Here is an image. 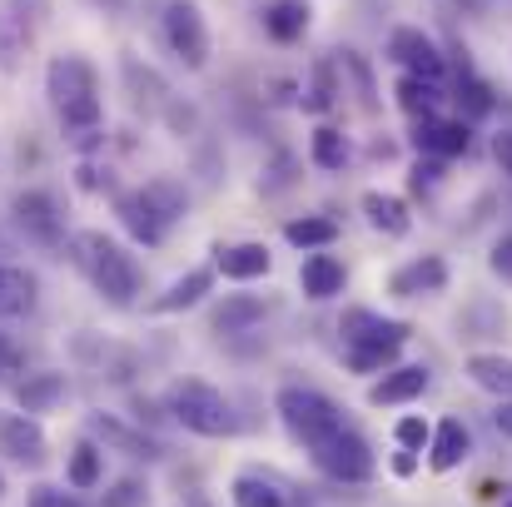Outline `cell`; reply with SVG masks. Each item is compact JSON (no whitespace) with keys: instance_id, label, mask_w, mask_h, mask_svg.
<instances>
[{"instance_id":"cell-11","label":"cell","mask_w":512,"mask_h":507,"mask_svg":"<svg viewBox=\"0 0 512 507\" xmlns=\"http://www.w3.org/2000/svg\"><path fill=\"white\" fill-rule=\"evenodd\" d=\"M10 214H15V224H20L30 239H40V244H55V239H60V209H55V199H50L45 189L15 194Z\"/></svg>"},{"instance_id":"cell-34","label":"cell","mask_w":512,"mask_h":507,"mask_svg":"<svg viewBox=\"0 0 512 507\" xmlns=\"http://www.w3.org/2000/svg\"><path fill=\"white\" fill-rule=\"evenodd\" d=\"M458 100H463L473 115H488V110H493V95H488V85H483V80H473V75H463V85H458Z\"/></svg>"},{"instance_id":"cell-37","label":"cell","mask_w":512,"mask_h":507,"mask_svg":"<svg viewBox=\"0 0 512 507\" xmlns=\"http://www.w3.org/2000/svg\"><path fill=\"white\" fill-rule=\"evenodd\" d=\"M438 174H443V169L433 165V160H418V165H413V184H418V189H433Z\"/></svg>"},{"instance_id":"cell-16","label":"cell","mask_w":512,"mask_h":507,"mask_svg":"<svg viewBox=\"0 0 512 507\" xmlns=\"http://www.w3.org/2000/svg\"><path fill=\"white\" fill-rule=\"evenodd\" d=\"M468 453H473V433L463 428V418H443L428 433V468L433 473H453Z\"/></svg>"},{"instance_id":"cell-4","label":"cell","mask_w":512,"mask_h":507,"mask_svg":"<svg viewBox=\"0 0 512 507\" xmlns=\"http://www.w3.org/2000/svg\"><path fill=\"white\" fill-rule=\"evenodd\" d=\"M170 413L199 438H234L239 433V418L229 408V398L204 383V378H179L170 388Z\"/></svg>"},{"instance_id":"cell-10","label":"cell","mask_w":512,"mask_h":507,"mask_svg":"<svg viewBox=\"0 0 512 507\" xmlns=\"http://www.w3.org/2000/svg\"><path fill=\"white\" fill-rule=\"evenodd\" d=\"M468 125L463 120H438V115H423L418 125H413V145H418V155H433V160H453V155H463L468 150Z\"/></svg>"},{"instance_id":"cell-32","label":"cell","mask_w":512,"mask_h":507,"mask_svg":"<svg viewBox=\"0 0 512 507\" xmlns=\"http://www.w3.org/2000/svg\"><path fill=\"white\" fill-rule=\"evenodd\" d=\"M329 105H334V70L319 65V70H314V85L304 90V110L319 115V110H329Z\"/></svg>"},{"instance_id":"cell-12","label":"cell","mask_w":512,"mask_h":507,"mask_svg":"<svg viewBox=\"0 0 512 507\" xmlns=\"http://www.w3.org/2000/svg\"><path fill=\"white\" fill-rule=\"evenodd\" d=\"M90 433H95L105 448L125 453V458H145V463L165 458L160 438H150V433H135V428H125V423H120V418H110V413H95V418H90Z\"/></svg>"},{"instance_id":"cell-23","label":"cell","mask_w":512,"mask_h":507,"mask_svg":"<svg viewBox=\"0 0 512 507\" xmlns=\"http://www.w3.org/2000/svg\"><path fill=\"white\" fill-rule=\"evenodd\" d=\"M468 378H473L483 393L512 398V358L508 353H473V358H468Z\"/></svg>"},{"instance_id":"cell-1","label":"cell","mask_w":512,"mask_h":507,"mask_svg":"<svg viewBox=\"0 0 512 507\" xmlns=\"http://www.w3.org/2000/svg\"><path fill=\"white\" fill-rule=\"evenodd\" d=\"M45 95H50L60 125L75 130L80 140L100 130V115H105V110H100V75H95L90 60H80V55L50 60V70H45Z\"/></svg>"},{"instance_id":"cell-21","label":"cell","mask_w":512,"mask_h":507,"mask_svg":"<svg viewBox=\"0 0 512 507\" xmlns=\"http://www.w3.org/2000/svg\"><path fill=\"white\" fill-rule=\"evenodd\" d=\"M264 314H269L264 299H254V294H234V299H224V304L214 309V334H249Z\"/></svg>"},{"instance_id":"cell-6","label":"cell","mask_w":512,"mask_h":507,"mask_svg":"<svg viewBox=\"0 0 512 507\" xmlns=\"http://www.w3.org/2000/svg\"><path fill=\"white\" fill-rule=\"evenodd\" d=\"M274 408H279L284 428H289L304 448L319 443V438H329L334 428H343V413L334 408V398H324V393H314V388H279Z\"/></svg>"},{"instance_id":"cell-18","label":"cell","mask_w":512,"mask_h":507,"mask_svg":"<svg viewBox=\"0 0 512 507\" xmlns=\"http://www.w3.org/2000/svg\"><path fill=\"white\" fill-rule=\"evenodd\" d=\"M363 214H368V224L378 229V234H388V239H398V234H408V204L398 199V194H383V189H368L363 194Z\"/></svg>"},{"instance_id":"cell-9","label":"cell","mask_w":512,"mask_h":507,"mask_svg":"<svg viewBox=\"0 0 512 507\" xmlns=\"http://www.w3.org/2000/svg\"><path fill=\"white\" fill-rule=\"evenodd\" d=\"M0 453L15 458L20 468H40L45 463V433L35 418L25 413H0Z\"/></svg>"},{"instance_id":"cell-28","label":"cell","mask_w":512,"mask_h":507,"mask_svg":"<svg viewBox=\"0 0 512 507\" xmlns=\"http://www.w3.org/2000/svg\"><path fill=\"white\" fill-rule=\"evenodd\" d=\"M393 95H398V105H403L413 120H423V115H438V100H443V90H438L433 80H418V75H403Z\"/></svg>"},{"instance_id":"cell-38","label":"cell","mask_w":512,"mask_h":507,"mask_svg":"<svg viewBox=\"0 0 512 507\" xmlns=\"http://www.w3.org/2000/svg\"><path fill=\"white\" fill-rule=\"evenodd\" d=\"M140 498H145V488H140V483H120V488H115V498H110V507H135Z\"/></svg>"},{"instance_id":"cell-24","label":"cell","mask_w":512,"mask_h":507,"mask_svg":"<svg viewBox=\"0 0 512 507\" xmlns=\"http://www.w3.org/2000/svg\"><path fill=\"white\" fill-rule=\"evenodd\" d=\"M264 30H269L279 45L299 40V35L309 30V5H304V0H274V5L264 10Z\"/></svg>"},{"instance_id":"cell-3","label":"cell","mask_w":512,"mask_h":507,"mask_svg":"<svg viewBox=\"0 0 512 507\" xmlns=\"http://www.w3.org/2000/svg\"><path fill=\"white\" fill-rule=\"evenodd\" d=\"M343 334V353H348V368L353 373H378L398 358V348L413 338V329L403 319H383L373 309H348L339 324Z\"/></svg>"},{"instance_id":"cell-7","label":"cell","mask_w":512,"mask_h":507,"mask_svg":"<svg viewBox=\"0 0 512 507\" xmlns=\"http://www.w3.org/2000/svg\"><path fill=\"white\" fill-rule=\"evenodd\" d=\"M165 40L189 70L209 65V30H204V15H199L194 0H170L165 5Z\"/></svg>"},{"instance_id":"cell-19","label":"cell","mask_w":512,"mask_h":507,"mask_svg":"<svg viewBox=\"0 0 512 507\" xmlns=\"http://www.w3.org/2000/svg\"><path fill=\"white\" fill-rule=\"evenodd\" d=\"M343 264L334 259V254H309L304 259V269H299V284H304V294L309 299H334V294H343Z\"/></svg>"},{"instance_id":"cell-8","label":"cell","mask_w":512,"mask_h":507,"mask_svg":"<svg viewBox=\"0 0 512 507\" xmlns=\"http://www.w3.org/2000/svg\"><path fill=\"white\" fill-rule=\"evenodd\" d=\"M388 55H393L408 75H418V80H433V85L443 80V55H438V45H433L423 30H408V25L393 30V35H388Z\"/></svg>"},{"instance_id":"cell-14","label":"cell","mask_w":512,"mask_h":507,"mask_svg":"<svg viewBox=\"0 0 512 507\" xmlns=\"http://www.w3.org/2000/svg\"><path fill=\"white\" fill-rule=\"evenodd\" d=\"M443 284H448V264H443L438 254H423V259L403 264V269L388 279V294H398V299H423V294H438Z\"/></svg>"},{"instance_id":"cell-42","label":"cell","mask_w":512,"mask_h":507,"mask_svg":"<svg viewBox=\"0 0 512 507\" xmlns=\"http://www.w3.org/2000/svg\"><path fill=\"white\" fill-rule=\"evenodd\" d=\"M0 493H5V483H0Z\"/></svg>"},{"instance_id":"cell-17","label":"cell","mask_w":512,"mask_h":507,"mask_svg":"<svg viewBox=\"0 0 512 507\" xmlns=\"http://www.w3.org/2000/svg\"><path fill=\"white\" fill-rule=\"evenodd\" d=\"M214 264H219V274L224 279H264L269 269H274V254L264 249V244H219L214 249Z\"/></svg>"},{"instance_id":"cell-13","label":"cell","mask_w":512,"mask_h":507,"mask_svg":"<svg viewBox=\"0 0 512 507\" xmlns=\"http://www.w3.org/2000/svg\"><path fill=\"white\" fill-rule=\"evenodd\" d=\"M115 214H120V224L130 229V239H135V244H150V249H155V244L165 239V229H170V224L155 214V204L145 199V189L120 194V199H115Z\"/></svg>"},{"instance_id":"cell-36","label":"cell","mask_w":512,"mask_h":507,"mask_svg":"<svg viewBox=\"0 0 512 507\" xmlns=\"http://www.w3.org/2000/svg\"><path fill=\"white\" fill-rule=\"evenodd\" d=\"M493 160L503 165V174H512V130H503V135H493Z\"/></svg>"},{"instance_id":"cell-33","label":"cell","mask_w":512,"mask_h":507,"mask_svg":"<svg viewBox=\"0 0 512 507\" xmlns=\"http://www.w3.org/2000/svg\"><path fill=\"white\" fill-rule=\"evenodd\" d=\"M428 423L423 418H398V428H393V438H398V448L403 453H423V443H428Z\"/></svg>"},{"instance_id":"cell-2","label":"cell","mask_w":512,"mask_h":507,"mask_svg":"<svg viewBox=\"0 0 512 507\" xmlns=\"http://www.w3.org/2000/svg\"><path fill=\"white\" fill-rule=\"evenodd\" d=\"M70 249H75V264H80V274L95 284L100 299H110L115 309L135 304V294H140V269H135V259H130L110 234L80 229V234L70 239Z\"/></svg>"},{"instance_id":"cell-26","label":"cell","mask_w":512,"mask_h":507,"mask_svg":"<svg viewBox=\"0 0 512 507\" xmlns=\"http://www.w3.org/2000/svg\"><path fill=\"white\" fill-rule=\"evenodd\" d=\"M15 398H20L25 413H45V408H55V403L65 398V373H30V378L15 388Z\"/></svg>"},{"instance_id":"cell-15","label":"cell","mask_w":512,"mask_h":507,"mask_svg":"<svg viewBox=\"0 0 512 507\" xmlns=\"http://www.w3.org/2000/svg\"><path fill=\"white\" fill-rule=\"evenodd\" d=\"M418 393H428V368L423 363H403V368H388L368 388V403L373 408H393V403H413Z\"/></svg>"},{"instance_id":"cell-31","label":"cell","mask_w":512,"mask_h":507,"mask_svg":"<svg viewBox=\"0 0 512 507\" xmlns=\"http://www.w3.org/2000/svg\"><path fill=\"white\" fill-rule=\"evenodd\" d=\"M314 165L319 169H343L348 165V140H343L339 130L324 125V130L314 135Z\"/></svg>"},{"instance_id":"cell-41","label":"cell","mask_w":512,"mask_h":507,"mask_svg":"<svg viewBox=\"0 0 512 507\" xmlns=\"http://www.w3.org/2000/svg\"><path fill=\"white\" fill-rule=\"evenodd\" d=\"M70 507H80V503H75V498H70Z\"/></svg>"},{"instance_id":"cell-30","label":"cell","mask_w":512,"mask_h":507,"mask_svg":"<svg viewBox=\"0 0 512 507\" xmlns=\"http://www.w3.org/2000/svg\"><path fill=\"white\" fill-rule=\"evenodd\" d=\"M145 199L155 204V214H160L165 224L184 219V204H189V199H184V189L170 184V179H150V184H145Z\"/></svg>"},{"instance_id":"cell-25","label":"cell","mask_w":512,"mask_h":507,"mask_svg":"<svg viewBox=\"0 0 512 507\" xmlns=\"http://www.w3.org/2000/svg\"><path fill=\"white\" fill-rule=\"evenodd\" d=\"M229 498H234V507H289L284 488L274 478H259V473H239L229 483Z\"/></svg>"},{"instance_id":"cell-27","label":"cell","mask_w":512,"mask_h":507,"mask_svg":"<svg viewBox=\"0 0 512 507\" xmlns=\"http://www.w3.org/2000/svg\"><path fill=\"white\" fill-rule=\"evenodd\" d=\"M284 239H289L294 249H329V244L339 239V224L324 219V214H304V219H289V224H284Z\"/></svg>"},{"instance_id":"cell-40","label":"cell","mask_w":512,"mask_h":507,"mask_svg":"<svg viewBox=\"0 0 512 507\" xmlns=\"http://www.w3.org/2000/svg\"><path fill=\"white\" fill-rule=\"evenodd\" d=\"M10 368H15V343L0 334V373H10Z\"/></svg>"},{"instance_id":"cell-35","label":"cell","mask_w":512,"mask_h":507,"mask_svg":"<svg viewBox=\"0 0 512 507\" xmlns=\"http://www.w3.org/2000/svg\"><path fill=\"white\" fill-rule=\"evenodd\" d=\"M488 264H493V274H498V279H508L512 284V234H503V239L493 244V259H488Z\"/></svg>"},{"instance_id":"cell-29","label":"cell","mask_w":512,"mask_h":507,"mask_svg":"<svg viewBox=\"0 0 512 507\" xmlns=\"http://www.w3.org/2000/svg\"><path fill=\"white\" fill-rule=\"evenodd\" d=\"M100 478H105V453L95 443H80L70 453V488L90 493V488H100Z\"/></svg>"},{"instance_id":"cell-20","label":"cell","mask_w":512,"mask_h":507,"mask_svg":"<svg viewBox=\"0 0 512 507\" xmlns=\"http://www.w3.org/2000/svg\"><path fill=\"white\" fill-rule=\"evenodd\" d=\"M209 289H214V269H189L184 279H174V284L160 294V299H155V304H150V309H155V314H179V309H194V304H199Z\"/></svg>"},{"instance_id":"cell-22","label":"cell","mask_w":512,"mask_h":507,"mask_svg":"<svg viewBox=\"0 0 512 507\" xmlns=\"http://www.w3.org/2000/svg\"><path fill=\"white\" fill-rule=\"evenodd\" d=\"M35 309V274L0 264V319H20Z\"/></svg>"},{"instance_id":"cell-39","label":"cell","mask_w":512,"mask_h":507,"mask_svg":"<svg viewBox=\"0 0 512 507\" xmlns=\"http://www.w3.org/2000/svg\"><path fill=\"white\" fill-rule=\"evenodd\" d=\"M493 423H498V433H503V438H512V398H503V403H498Z\"/></svg>"},{"instance_id":"cell-5","label":"cell","mask_w":512,"mask_h":507,"mask_svg":"<svg viewBox=\"0 0 512 507\" xmlns=\"http://www.w3.org/2000/svg\"><path fill=\"white\" fill-rule=\"evenodd\" d=\"M309 453H314V468H319L324 478H334V483H368V478L378 473V458H373L368 438L353 433L348 423L334 428L329 438L309 443Z\"/></svg>"}]
</instances>
